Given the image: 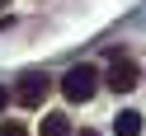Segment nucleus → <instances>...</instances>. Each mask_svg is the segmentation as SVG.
<instances>
[{"instance_id":"nucleus-5","label":"nucleus","mask_w":146,"mask_h":136,"mask_svg":"<svg viewBox=\"0 0 146 136\" xmlns=\"http://www.w3.org/2000/svg\"><path fill=\"white\" fill-rule=\"evenodd\" d=\"M42 136H71V122L61 113H47V117H42Z\"/></svg>"},{"instance_id":"nucleus-2","label":"nucleus","mask_w":146,"mask_h":136,"mask_svg":"<svg viewBox=\"0 0 146 136\" xmlns=\"http://www.w3.org/2000/svg\"><path fill=\"white\" fill-rule=\"evenodd\" d=\"M104 85L113 89V94H132V89L141 85V70H137L127 57H113V66H108V80H104Z\"/></svg>"},{"instance_id":"nucleus-8","label":"nucleus","mask_w":146,"mask_h":136,"mask_svg":"<svg viewBox=\"0 0 146 136\" xmlns=\"http://www.w3.org/2000/svg\"><path fill=\"white\" fill-rule=\"evenodd\" d=\"M5 5H10V0H0V10H5Z\"/></svg>"},{"instance_id":"nucleus-7","label":"nucleus","mask_w":146,"mask_h":136,"mask_svg":"<svg viewBox=\"0 0 146 136\" xmlns=\"http://www.w3.org/2000/svg\"><path fill=\"white\" fill-rule=\"evenodd\" d=\"M0 113H5V85H0Z\"/></svg>"},{"instance_id":"nucleus-4","label":"nucleus","mask_w":146,"mask_h":136,"mask_svg":"<svg viewBox=\"0 0 146 136\" xmlns=\"http://www.w3.org/2000/svg\"><path fill=\"white\" fill-rule=\"evenodd\" d=\"M113 136H141V113H137V108L118 113L113 117Z\"/></svg>"},{"instance_id":"nucleus-1","label":"nucleus","mask_w":146,"mask_h":136,"mask_svg":"<svg viewBox=\"0 0 146 136\" xmlns=\"http://www.w3.org/2000/svg\"><path fill=\"white\" fill-rule=\"evenodd\" d=\"M99 89V70L94 66H71L66 75H61V94L71 99V103H90Z\"/></svg>"},{"instance_id":"nucleus-6","label":"nucleus","mask_w":146,"mask_h":136,"mask_svg":"<svg viewBox=\"0 0 146 136\" xmlns=\"http://www.w3.org/2000/svg\"><path fill=\"white\" fill-rule=\"evenodd\" d=\"M0 136H24V127H19V122H5V127H0Z\"/></svg>"},{"instance_id":"nucleus-3","label":"nucleus","mask_w":146,"mask_h":136,"mask_svg":"<svg viewBox=\"0 0 146 136\" xmlns=\"http://www.w3.org/2000/svg\"><path fill=\"white\" fill-rule=\"evenodd\" d=\"M47 89H52V75H42V70H29V75L19 80V89H14V99H19L24 108H38L42 99H47Z\"/></svg>"}]
</instances>
